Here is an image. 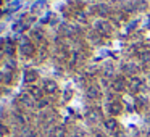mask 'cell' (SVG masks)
<instances>
[{
	"mask_svg": "<svg viewBox=\"0 0 150 137\" xmlns=\"http://www.w3.org/2000/svg\"><path fill=\"white\" fill-rule=\"evenodd\" d=\"M86 95H87L89 100H98V98L102 97V90L97 84H91L86 89Z\"/></svg>",
	"mask_w": 150,
	"mask_h": 137,
	"instance_id": "8",
	"label": "cell"
},
{
	"mask_svg": "<svg viewBox=\"0 0 150 137\" xmlns=\"http://www.w3.org/2000/svg\"><path fill=\"white\" fill-rule=\"evenodd\" d=\"M145 103H147L145 97H142V95H136V97H134V108H137V110H144Z\"/></svg>",
	"mask_w": 150,
	"mask_h": 137,
	"instance_id": "19",
	"label": "cell"
},
{
	"mask_svg": "<svg viewBox=\"0 0 150 137\" xmlns=\"http://www.w3.org/2000/svg\"><path fill=\"white\" fill-rule=\"evenodd\" d=\"M107 111L110 113V116H118L123 113V102L121 100H111L107 103Z\"/></svg>",
	"mask_w": 150,
	"mask_h": 137,
	"instance_id": "6",
	"label": "cell"
},
{
	"mask_svg": "<svg viewBox=\"0 0 150 137\" xmlns=\"http://www.w3.org/2000/svg\"><path fill=\"white\" fill-rule=\"evenodd\" d=\"M15 52H16V45H15V42L11 39H7V42H5V50L4 53L7 56H13Z\"/></svg>",
	"mask_w": 150,
	"mask_h": 137,
	"instance_id": "16",
	"label": "cell"
},
{
	"mask_svg": "<svg viewBox=\"0 0 150 137\" xmlns=\"http://www.w3.org/2000/svg\"><path fill=\"white\" fill-rule=\"evenodd\" d=\"M140 71V68L137 65H134V63H126V65L123 66V73L126 76H131V78H134V76H137Z\"/></svg>",
	"mask_w": 150,
	"mask_h": 137,
	"instance_id": "12",
	"label": "cell"
},
{
	"mask_svg": "<svg viewBox=\"0 0 150 137\" xmlns=\"http://www.w3.org/2000/svg\"><path fill=\"white\" fill-rule=\"evenodd\" d=\"M149 82H150V74H149Z\"/></svg>",
	"mask_w": 150,
	"mask_h": 137,
	"instance_id": "31",
	"label": "cell"
},
{
	"mask_svg": "<svg viewBox=\"0 0 150 137\" xmlns=\"http://www.w3.org/2000/svg\"><path fill=\"white\" fill-rule=\"evenodd\" d=\"M147 137H150V131H149V132H147Z\"/></svg>",
	"mask_w": 150,
	"mask_h": 137,
	"instance_id": "30",
	"label": "cell"
},
{
	"mask_svg": "<svg viewBox=\"0 0 150 137\" xmlns=\"http://www.w3.org/2000/svg\"><path fill=\"white\" fill-rule=\"evenodd\" d=\"M94 31L97 34H100L102 37H108V36H111V32H113V26H111V23L108 20L98 18V20H95V23H94Z\"/></svg>",
	"mask_w": 150,
	"mask_h": 137,
	"instance_id": "1",
	"label": "cell"
},
{
	"mask_svg": "<svg viewBox=\"0 0 150 137\" xmlns=\"http://www.w3.org/2000/svg\"><path fill=\"white\" fill-rule=\"evenodd\" d=\"M73 97V92L69 90V89H66L65 90V100H68V98H71Z\"/></svg>",
	"mask_w": 150,
	"mask_h": 137,
	"instance_id": "29",
	"label": "cell"
},
{
	"mask_svg": "<svg viewBox=\"0 0 150 137\" xmlns=\"http://www.w3.org/2000/svg\"><path fill=\"white\" fill-rule=\"evenodd\" d=\"M115 74V69H113V65H105L103 66V78H113Z\"/></svg>",
	"mask_w": 150,
	"mask_h": 137,
	"instance_id": "24",
	"label": "cell"
},
{
	"mask_svg": "<svg viewBox=\"0 0 150 137\" xmlns=\"http://www.w3.org/2000/svg\"><path fill=\"white\" fill-rule=\"evenodd\" d=\"M94 137H108V134L107 132H102V131H95Z\"/></svg>",
	"mask_w": 150,
	"mask_h": 137,
	"instance_id": "28",
	"label": "cell"
},
{
	"mask_svg": "<svg viewBox=\"0 0 150 137\" xmlns=\"http://www.w3.org/2000/svg\"><path fill=\"white\" fill-rule=\"evenodd\" d=\"M31 37H33L36 42H44L45 34H44V31H40V29H33L31 31Z\"/></svg>",
	"mask_w": 150,
	"mask_h": 137,
	"instance_id": "21",
	"label": "cell"
},
{
	"mask_svg": "<svg viewBox=\"0 0 150 137\" xmlns=\"http://www.w3.org/2000/svg\"><path fill=\"white\" fill-rule=\"evenodd\" d=\"M42 90H44V94H55L58 90V84L53 79H45L42 84Z\"/></svg>",
	"mask_w": 150,
	"mask_h": 137,
	"instance_id": "10",
	"label": "cell"
},
{
	"mask_svg": "<svg viewBox=\"0 0 150 137\" xmlns=\"http://www.w3.org/2000/svg\"><path fill=\"white\" fill-rule=\"evenodd\" d=\"M8 132H10V129H8V126H5L4 123H0V137H5V136H8Z\"/></svg>",
	"mask_w": 150,
	"mask_h": 137,
	"instance_id": "25",
	"label": "cell"
},
{
	"mask_svg": "<svg viewBox=\"0 0 150 137\" xmlns=\"http://www.w3.org/2000/svg\"><path fill=\"white\" fill-rule=\"evenodd\" d=\"M84 60H86V56H84V53H82L81 50H73L71 55H69V63H71V65H74V66L82 65V63H84Z\"/></svg>",
	"mask_w": 150,
	"mask_h": 137,
	"instance_id": "9",
	"label": "cell"
},
{
	"mask_svg": "<svg viewBox=\"0 0 150 137\" xmlns=\"http://www.w3.org/2000/svg\"><path fill=\"white\" fill-rule=\"evenodd\" d=\"M132 4H134V10L139 11V13H144L149 8V2L147 0H132Z\"/></svg>",
	"mask_w": 150,
	"mask_h": 137,
	"instance_id": "15",
	"label": "cell"
},
{
	"mask_svg": "<svg viewBox=\"0 0 150 137\" xmlns=\"http://www.w3.org/2000/svg\"><path fill=\"white\" fill-rule=\"evenodd\" d=\"M103 126H105L107 134H118L120 132V123H118V119L113 118V116L103 119Z\"/></svg>",
	"mask_w": 150,
	"mask_h": 137,
	"instance_id": "5",
	"label": "cell"
},
{
	"mask_svg": "<svg viewBox=\"0 0 150 137\" xmlns=\"http://www.w3.org/2000/svg\"><path fill=\"white\" fill-rule=\"evenodd\" d=\"M126 87H127V82H126V79L121 78V76L115 78L113 81H111V84H110L111 92H115V94H121V92H124Z\"/></svg>",
	"mask_w": 150,
	"mask_h": 137,
	"instance_id": "4",
	"label": "cell"
},
{
	"mask_svg": "<svg viewBox=\"0 0 150 137\" xmlns=\"http://www.w3.org/2000/svg\"><path fill=\"white\" fill-rule=\"evenodd\" d=\"M36 107L37 108H47L49 107V100H47V98H40V100H37Z\"/></svg>",
	"mask_w": 150,
	"mask_h": 137,
	"instance_id": "26",
	"label": "cell"
},
{
	"mask_svg": "<svg viewBox=\"0 0 150 137\" xmlns=\"http://www.w3.org/2000/svg\"><path fill=\"white\" fill-rule=\"evenodd\" d=\"M28 37H23V42L20 45V52L23 53L24 56H33L36 53V45H34L31 40H26Z\"/></svg>",
	"mask_w": 150,
	"mask_h": 137,
	"instance_id": "7",
	"label": "cell"
},
{
	"mask_svg": "<svg viewBox=\"0 0 150 137\" xmlns=\"http://www.w3.org/2000/svg\"><path fill=\"white\" fill-rule=\"evenodd\" d=\"M34 98L31 97L28 92H24V94H21L20 97H18V103H21V107H24V108H33V107H36V103H34Z\"/></svg>",
	"mask_w": 150,
	"mask_h": 137,
	"instance_id": "11",
	"label": "cell"
},
{
	"mask_svg": "<svg viewBox=\"0 0 150 137\" xmlns=\"http://www.w3.org/2000/svg\"><path fill=\"white\" fill-rule=\"evenodd\" d=\"M91 11L94 15H98V16L102 18V20H105L107 16H111V8L108 7V5H105V4H97V5H94V7L91 8Z\"/></svg>",
	"mask_w": 150,
	"mask_h": 137,
	"instance_id": "3",
	"label": "cell"
},
{
	"mask_svg": "<svg viewBox=\"0 0 150 137\" xmlns=\"http://www.w3.org/2000/svg\"><path fill=\"white\" fill-rule=\"evenodd\" d=\"M137 56H139V60L144 65H150V49H144Z\"/></svg>",
	"mask_w": 150,
	"mask_h": 137,
	"instance_id": "20",
	"label": "cell"
},
{
	"mask_svg": "<svg viewBox=\"0 0 150 137\" xmlns=\"http://www.w3.org/2000/svg\"><path fill=\"white\" fill-rule=\"evenodd\" d=\"M52 137H66V129L63 126H55L52 129Z\"/></svg>",
	"mask_w": 150,
	"mask_h": 137,
	"instance_id": "22",
	"label": "cell"
},
{
	"mask_svg": "<svg viewBox=\"0 0 150 137\" xmlns=\"http://www.w3.org/2000/svg\"><path fill=\"white\" fill-rule=\"evenodd\" d=\"M111 20H113L116 24L124 23V21L127 20V13H126V11H118V13H113V15H111Z\"/></svg>",
	"mask_w": 150,
	"mask_h": 137,
	"instance_id": "18",
	"label": "cell"
},
{
	"mask_svg": "<svg viewBox=\"0 0 150 137\" xmlns=\"http://www.w3.org/2000/svg\"><path fill=\"white\" fill-rule=\"evenodd\" d=\"M37 78H39V73H37L36 69H26V71H24V82H28V84L34 82Z\"/></svg>",
	"mask_w": 150,
	"mask_h": 137,
	"instance_id": "17",
	"label": "cell"
},
{
	"mask_svg": "<svg viewBox=\"0 0 150 137\" xmlns=\"http://www.w3.org/2000/svg\"><path fill=\"white\" fill-rule=\"evenodd\" d=\"M74 18L79 21V23H87V13L86 11H82V10H78L74 13Z\"/></svg>",
	"mask_w": 150,
	"mask_h": 137,
	"instance_id": "23",
	"label": "cell"
},
{
	"mask_svg": "<svg viewBox=\"0 0 150 137\" xmlns=\"http://www.w3.org/2000/svg\"><path fill=\"white\" fill-rule=\"evenodd\" d=\"M34 21H36V18H34V16H31V15H29V16H28L26 20L23 21V28H29L31 24L34 23Z\"/></svg>",
	"mask_w": 150,
	"mask_h": 137,
	"instance_id": "27",
	"label": "cell"
},
{
	"mask_svg": "<svg viewBox=\"0 0 150 137\" xmlns=\"http://www.w3.org/2000/svg\"><path fill=\"white\" fill-rule=\"evenodd\" d=\"M144 85H145V81L139 76H134L131 78V81L127 82V89H129L132 94H139V92H144Z\"/></svg>",
	"mask_w": 150,
	"mask_h": 137,
	"instance_id": "2",
	"label": "cell"
},
{
	"mask_svg": "<svg viewBox=\"0 0 150 137\" xmlns=\"http://www.w3.org/2000/svg\"><path fill=\"white\" fill-rule=\"evenodd\" d=\"M28 94H29L34 100H40V98H42V95H44V90H42V87H37V85H29Z\"/></svg>",
	"mask_w": 150,
	"mask_h": 137,
	"instance_id": "14",
	"label": "cell"
},
{
	"mask_svg": "<svg viewBox=\"0 0 150 137\" xmlns=\"http://www.w3.org/2000/svg\"><path fill=\"white\" fill-rule=\"evenodd\" d=\"M87 119L91 121V123H98V121H102V110L100 108H91V110L87 111Z\"/></svg>",
	"mask_w": 150,
	"mask_h": 137,
	"instance_id": "13",
	"label": "cell"
}]
</instances>
